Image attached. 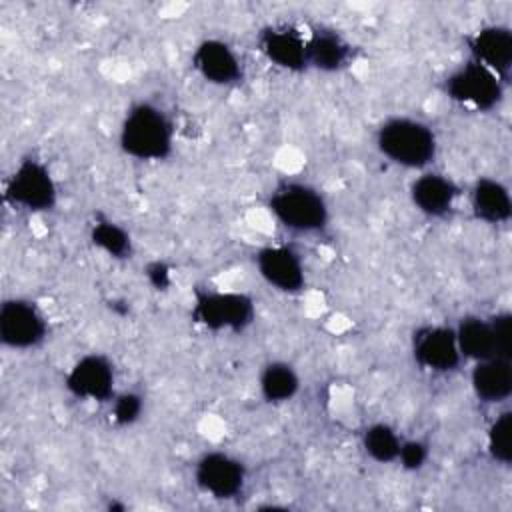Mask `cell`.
<instances>
[{
	"label": "cell",
	"mask_w": 512,
	"mask_h": 512,
	"mask_svg": "<svg viewBox=\"0 0 512 512\" xmlns=\"http://www.w3.org/2000/svg\"><path fill=\"white\" fill-rule=\"evenodd\" d=\"M268 210L280 226L296 234L324 232L330 220L326 198L300 180L280 182L268 196Z\"/></svg>",
	"instance_id": "3957f363"
},
{
	"label": "cell",
	"mask_w": 512,
	"mask_h": 512,
	"mask_svg": "<svg viewBox=\"0 0 512 512\" xmlns=\"http://www.w3.org/2000/svg\"><path fill=\"white\" fill-rule=\"evenodd\" d=\"M494 344H496V358L510 360L512 358V316L510 312H498L490 316Z\"/></svg>",
	"instance_id": "d4e9b609"
},
{
	"label": "cell",
	"mask_w": 512,
	"mask_h": 512,
	"mask_svg": "<svg viewBox=\"0 0 512 512\" xmlns=\"http://www.w3.org/2000/svg\"><path fill=\"white\" fill-rule=\"evenodd\" d=\"M194 480L212 498L232 500L244 492L246 466L226 452H206L194 466Z\"/></svg>",
	"instance_id": "9c48e42d"
},
{
	"label": "cell",
	"mask_w": 512,
	"mask_h": 512,
	"mask_svg": "<svg viewBox=\"0 0 512 512\" xmlns=\"http://www.w3.org/2000/svg\"><path fill=\"white\" fill-rule=\"evenodd\" d=\"M378 152L396 166L410 170H426L438 154V138L434 130L410 116H392L376 130Z\"/></svg>",
	"instance_id": "7a4b0ae2"
},
{
	"label": "cell",
	"mask_w": 512,
	"mask_h": 512,
	"mask_svg": "<svg viewBox=\"0 0 512 512\" xmlns=\"http://www.w3.org/2000/svg\"><path fill=\"white\" fill-rule=\"evenodd\" d=\"M454 332L462 358H468L472 362L496 358V344L490 318L464 316L454 328Z\"/></svg>",
	"instance_id": "d6986e66"
},
{
	"label": "cell",
	"mask_w": 512,
	"mask_h": 512,
	"mask_svg": "<svg viewBox=\"0 0 512 512\" xmlns=\"http://www.w3.org/2000/svg\"><path fill=\"white\" fill-rule=\"evenodd\" d=\"M256 268L266 284L284 294H298L306 286L304 262L290 246H264L256 252Z\"/></svg>",
	"instance_id": "8fae6325"
},
{
	"label": "cell",
	"mask_w": 512,
	"mask_h": 512,
	"mask_svg": "<svg viewBox=\"0 0 512 512\" xmlns=\"http://www.w3.org/2000/svg\"><path fill=\"white\" fill-rule=\"evenodd\" d=\"M118 144L136 160H166L174 148V122L158 104L142 100L128 108L120 124Z\"/></svg>",
	"instance_id": "6da1fadb"
},
{
	"label": "cell",
	"mask_w": 512,
	"mask_h": 512,
	"mask_svg": "<svg viewBox=\"0 0 512 512\" xmlns=\"http://www.w3.org/2000/svg\"><path fill=\"white\" fill-rule=\"evenodd\" d=\"M192 66L214 86H230L242 78L240 56L228 42L218 38H206L194 48Z\"/></svg>",
	"instance_id": "5bb4252c"
},
{
	"label": "cell",
	"mask_w": 512,
	"mask_h": 512,
	"mask_svg": "<svg viewBox=\"0 0 512 512\" xmlns=\"http://www.w3.org/2000/svg\"><path fill=\"white\" fill-rule=\"evenodd\" d=\"M48 336V320L26 298H8L0 306V340L12 350H30Z\"/></svg>",
	"instance_id": "52a82bcc"
},
{
	"label": "cell",
	"mask_w": 512,
	"mask_h": 512,
	"mask_svg": "<svg viewBox=\"0 0 512 512\" xmlns=\"http://www.w3.org/2000/svg\"><path fill=\"white\" fill-rule=\"evenodd\" d=\"M470 384L478 400L486 404H498L512 394V368L510 360L488 358L474 362Z\"/></svg>",
	"instance_id": "ac0fdd59"
},
{
	"label": "cell",
	"mask_w": 512,
	"mask_h": 512,
	"mask_svg": "<svg viewBox=\"0 0 512 512\" xmlns=\"http://www.w3.org/2000/svg\"><path fill=\"white\" fill-rule=\"evenodd\" d=\"M412 356L416 364L428 372H454L462 360L454 328L442 324L420 326L412 334Z\"/></svg>",
	"instance_id": "30bf717a"
},
{
	"label": "cell",
	"mask_w": 512,
	"mask_h": 512,
	"mask_svg": "<svg viewBox=\"0 0 512 512\" xmlns=\"http://www.w3.org/2000/svg\"><path fill=\"white\" fill-rule=\"evenodd\" d=\"M258 50L262 56L286 72H302L306 64V36L290 24H270L258 32Z\"/></svg>",
	"instance_id": "7c38bea8"
},
{
	"label": "cell",
	"mask_w": 512,
	"mask_h": 512,
	"mask_svg": "<svg viewBox=\"0 0 512 512\" xmlns=\"http://www.w3.org/2000/svg\"><path fill=\"white\" fill-rule=\"evenodd\" d=\"M352 60V44L334 28L318 26L306 36V64L320 72H338Z\"/></svg>",
	"instance_id": "2e32d148"
},
{
	"label": "cell",
	"mask_w": 512,
	"mask_h": 512,
	"mask_svg": "<svg viewBox=\"0 0 512 512\" xmlns=\"http://www.w3.org/2000/svg\"><path fill=\"white\" fill-rule=\"evenodd\" d=\"M428 444L422 440H402L400 452H398V462L406 470H420L426 460H428Z\"/></svg>",
	"instance_id": "484cf974"
},
{
	"label": "cell",
	"mask_w": 512,
	"mask_h": 512,
	"mask_svg": "<svg viewBox=\"0 0 512 512\" xmlns=\"http://www.w3.org/2000/svg\"><path fill=\"white\" fill-rule=\"evenodd\" d=\"M504 86L506 82L474 60L464 62L444 80V92L450 100L478 112L494 110L504 98Z\"/></svg>",
	"instance_id": "8992f818"
},
{
	"label": "cell",
	"mask_w": 512,
	"mask_h": 512,
	"mask_svg": "<svg viewBox=\"0 0 512 512\" xmlns=\"http://www.w3.org/2000/svg\"><path fill=\"white\" fill-rule=\"evenodd\" d=\"M110 404H112V420L118 426H132L144 410V398L132 390L116 394Z\"/></svg>",
	"instance_id": "cb8c5ba5"
},
{
	"label": "cell",
	"mask_w": 512,
	"mask_h": 512,
	"mask_svg": "<svg viewBox=\"0 0 512 512\" xmlns=\"http://www.w3.org/2000/svg\"><path fill=\"white\" fill-rule=\"evenodd\" d=\"M256 308L248 294L232 290H196L192 320L210 332H242L254 320Z\"/></svg>",
	"instance_id": "277c9868"
},
{
	"label": "cell",
	"mask_w": 512,
	"mask_h": 512,
	"mask_svg": "<svg viewBox=\"0 0 512 512\" xmlns=\"http://www.w3.org/2000/svg\"><path fill=\"white\" fill-rule=\"evenodd\" d=\"M90 240L98 250H102L114 260H124L130 258L132 254V238L128 230H124L110 218L98 216L94 220V224L90 226Z\"/></svg>",
	"instance_id": "44dd1931"
},
{
	"label": "cell",
	"mask_w": 512,
	"mask_h": 512,
	"mask_svg": "<svg viewBox=\"0 0 512 512\" xmlns=\"http://www.w3.org/2000/svg\"><path fill=\"white\" fill-rule=\"evenodd\" d=\"M402 438L398 432L386 424V422H376L370 424L364 434H362V448L378 464H390L398 460Z\"/></svg>",
	"instance_id": "7402d4cb"
},
{
	"label": "cell",
	"mask_w": 512,
	"mask_h": 512,
	"mask_svg": "<svg viewBox=\"0 0 512 512\" xmlns=\"http://www.w3.org/2000/svg\"><path fill=\"white\" fill-rule=\"evenodd\" d=\"M260 394L270 404L290 402L300 388V376L292 364L284 360L268 362L258 378Z\"/></svg>",
	"instance_id": "ffe728a7"
},
{
	"label": "cell",
	"mask_w": 512,
	"mask_h": 512,
	"mask_svg": "<svg viewBox=\"0 0 512 512\" xmlns=\"http://www.w3.org/2000/svg\"><path fill=\"white\" fill-rule=\"evenodd\" d=\"M470 60L494 72L502 82H508L512 70V32L508 26L488 24L478 28L468 38Z\"/></svg>",
	"instance_id": "4fadbf2b"
},
{
	"label": "cell",
	"mask_w": 512,
	"mask_h": 512,
	"mask_svg": "<svg viewBox=\"0 0 512 512\" xmlns=\"http://www.w3.org/2000/svg\"><path fill=\"white\" fill-rule=\"evenodd\" d=\"M486 448L492 460L510 464L512 460V412H500L486 434Z\"/></svg>",
	"instance_id": "603a6c76"
},
{
	"label": "cell",
	"mask_w": 512,
	"mask_h": 512,
	"mask_svg": "<svg viewBox=\"0 0 512 512\" xmlns=\"http://www.w3.org/2000/svg\"><path fill=\"white\" fill-rule=\"evenodd\" d=\"M64 384L68 392L80 400H92L100 404L112 402L116 396V370L108 356L90 352L70 366Z\"/></svg>",
	"instance_id": "ba28073f"
},
{
	"label": "cell",
	"mask_w": 512,
	"mask_h": 512,
	"mask_svg": "<svg viewBox=\"0 0 512 512\" xmlns=\"http://www.w3.org/2000/svg\"><path fill=\"white\" fill-rule=\"evenodd\" d=\"M460 196V186L440 174V172H422L410 184V200L418 212L428 218H446Z\"/></svg>",
	"instance_id": "9a60e30c"
},
{
	"label": "cell",
	"mask_w": 512,
	"mask_h": 512,
	"mask_svg": "<svg viewBox=\"0 0 512 512\" xmlns=\"http://www.w3.org/2000/svg\"><path fill=\"white\" fill-rule=\"evenodd\" d=\"M4 198L26 212H50L58 204V186L50 168L42 160L26 156L10 174Z\"/></svg>",
	"instance_id": "5b68a950"
},
{
	"label": "cell",
	"mask_w": 512,
	"mask_h": 512,
	"mask_svg": "<svg viewBox=\"0 0 512 512\" xmlns=\"http://www.w3.org/2000/svg\"><path fill=\"white\" fill-rule=\"evenodd\" d=\"M472 214L486 224H504L512 216L508 188L496 178H478L470 190Z\"/></svg>",
	"instance_id": "e0dca14e"
},
{
	"label": "cell",
	"mask_w": 512,
	"mask_h": 512,
	"mask_svg": "<svg viewBox=\"0 0 512 512\" xmlns=\"http://www.w3.org/2000/svg\"><path fill=\"white\" fill-rule=\"evenodd\" d=\"M148 278H150V282H152L156 288H166V286L170 284V272H168V268H166L164 264H160V262H156V264H152V266L148 268Z\"/></svg>",
	"instance_id": "4316f807"
}]
</instances>
